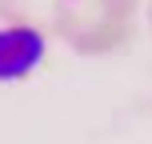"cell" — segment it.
Returning a JSON list of instances; mask_svg holds the SVG:
<instances>
[{
    "label": "cell",
    "instance_id": "6da1fadb",
    "mask_svg": "<svg viewBox=\"0 0 152 144\" xmlns=\"http://www.w3.org/2000/svg\"><path fill=\"white\" fill-rule=\"evenodd\" d=\"M40 60H44V36L36 28H24V24L0 28V84L28 76Z\"/></svg>",
    "mask_w": 152,
    "mask_h": 144
}]
</instances>
